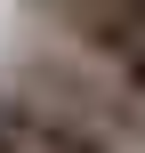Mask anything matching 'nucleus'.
Segmentation results:
<instances>
[{
    "instance_id": "f257e3e1",
    "label": "nucleus",
    "mask_w": 145,
    "mask_h": 153,
    "mask_svg": "<svg viewBox=\"0 0 145 153\" xmlns=\"http://www.w3.org/2000/svg\"><path fill=\"white\" fill-rule=\"evenodd\" d=\"M0 153H24V137H16V129H0Z\"/></svg>"
}]
</instances>
